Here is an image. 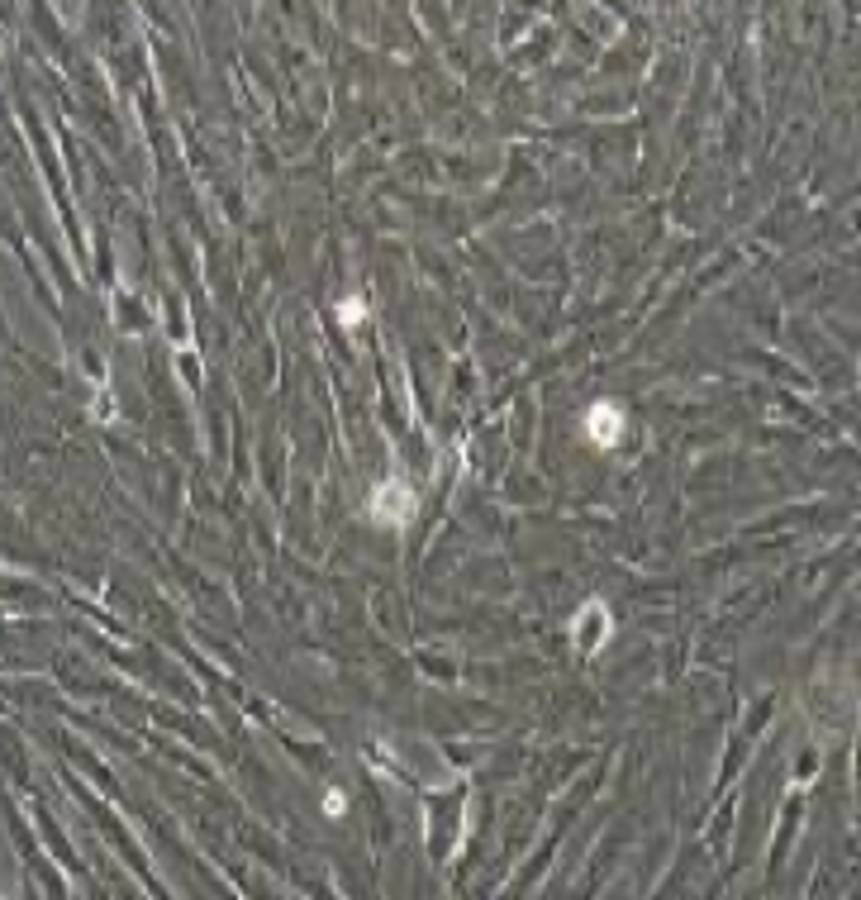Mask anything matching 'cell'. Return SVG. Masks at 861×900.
<instances>
[{
    "label": "cell",
    "mask_w": 861,
    "mask_h": 900,
    "mask_svg": "<svg viewBox=\"0 0 861 900\" xmlns=\"http://www.w3.org/2000/svg\"><path fill=\"white\" fill-rule=\"evenodd\" d=\"M410 491H405V486H400V481H395V486H386V491H376V520H386V524H405L410 520Z\"/></svg>",
    "instance_id": "7a4b0ae2"
},
{
    "label": "cell",
    "mask_w": 861,
    "mask_h": 900,
    "mask_svg": "<svg viewBox=\"0 0 861 900\" xmlns=\"http://www.w3.org/2000/svg\"><path fill=\"white\" fill-rule=\"evenodd\" d=\"M586 434L595 448H614L619 443V434H624V415H619V405H590V415H586Z\"/></svg>",
    "instance_id": "6da1fadb"
},
{
    "label": "cell",
    "mask_w": 861,
    "mask_h": 900,
    "mask_svg": "<svg viewBox=\"0 0 861 900\" xmlns=\"http://www.w3.org/2000/svg\"><path fill=\"white\" fill-rule=\"evenodd\" d=\"M343 805H348L343 791H329V796H324V810H329V815H343Z\"/></svg>",
    "instance_id": "277c9868"
},
{
    "label": "cell",
    "mask_w": 861,
    "mask_h": 900,
    "mask_svg": "<svg viewBox=\"0 0 861 900\" xmlns=\"http://www.w3.org/2000/svg\"><path fill=\"white\" fill-rule=\"evenodd\" d=\"M338 320L348 324V329H357V324L367 320V300H362V296H348L343 305H338Z\"/></svg>",
    "instance_id": "3957f363"
}]
</instances>
